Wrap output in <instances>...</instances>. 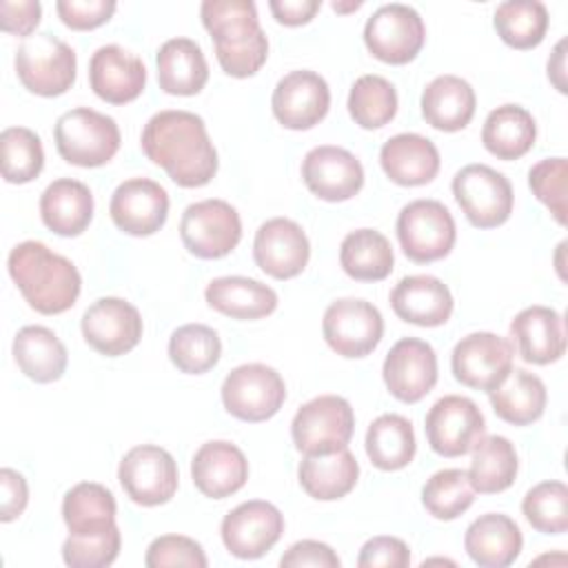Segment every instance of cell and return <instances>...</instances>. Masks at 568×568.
Masks as SVG:
<instances>
[{"label":"cell","instance_id":"obj_24","mask_svg":"<svg viewBox=\"0 0 568 568\" xmlns=\"http://www.w3.org/2000/svg\"><path fill=\"white\" fill-rule=\"evenodd\" d=\"M510 337L519 357L528 364L546 366L566 353L564 317L550 306H528L510 322Z\"/></svg>","mask_w":568,"mask_h":568},{"label":"cell","instance_id":"obj_2","mask_svg":"<svg viewBox=\"0 0 568 568\" xmlns=\"http://www.w3.org/2000/svg\"><path fill=\"white\" fill-rule=\"evenodd\" d=\"M7 266L24 302L42 315L69 311L80 295L82 277L75 264L42 242L27 240L16 244Z\"/></svg>","mask_w":568,"mask_h":568},{"label":"cell","instance_id":"obj_28","mask_svg":"<svg viewBox=\"0 0 568 568\" xmlns=\"http://www.w3.org/2000/svg\"><path fill=\"white\" fill-rule=\"evenodd\" d=\"M524 546V537L515 519L501 513L479 515L464 535V548L468 557L481 568L510 566Z\"/></svg>","mask_w":568,"mask_h":568},{"label":"cell","instance_id":"obj_25","mask_svg":"<svg viewBox=\"0 0 568 568\" xmlns=\"http://www.w3.org/2000/svg\"><path fill=\"white\" fill-rule=\"evenodd\" d=\"M191 479L204 497H231L248 479L246 455L231 442H206L191 459Z\"/></svg>","mask_w":568,"mask_h":568},{"label":"cell","instance_id":"obj_56","mask_svg":"<svg viewBox=\"0 0 568 568\" xmlns=\"http://www.w3.org/2000/svg\"><path fill=\"white\" fill-rule=\"evenodd\" d=\"M548 78L559 93H566V38L559 40L548 58Z\"/></svg>","mask_w":568,"mask_h":568},{"label":"cell","instance_id":"obj_51","mask_svg":"<svg viewBox=\"0 0 568 568\" xmlns=\"http://www.w3.org/2000/svg\"><path fill=\"white\" fill-rule=\"evenodd\" d=\"M410 564V550L399 537L379 535L368 539L357 557L359 568H406Z\"/></svg>","mask_w":568,"mask_h":568},{"label":"cell","instance_id":"obj_57","mask_svg":"<svg viewBox=\"0 0 568 568\" xmlns=\"http://www.w3.org/2000/svg\"><path fill=\"white\" fill-rule=\"evenodd\" d=\"M359 7H362V2H359V0H355V2H348V4H342V2H333V9H335L337 13L355 11V9H359Z\"/></svg>","mask_w":568,"mask_h":568},{"label":"cell","instance_id":"obj_46","mask_svg":"<svg viewBox=\"0 0 568 568\" xmlns=\"http://www.w3.org/2000/svg\"><path fill=\"white\" fill-rule=\"evenodd\" d=\"M526 521L544 535H564L568 530V488L550 479L532 486L521 501Z\"/></svg>","mask_w":568,"mask_h":568},{"label":"cell","instance_id":"obj_27","mask_svg":"<svg viewBox=\"0 0 568 568\" xmlns=\"http://www.w3.org/2000/svg\"><path fill=\"white\" fill-rule=\"evenodd\" d=\"M379 164L390 182L422 186L439 173V151L433 140L419 133H397L382 144Z\"/></svg>","mask_w":568,"mask_h":568},{"label":"cell","instance_id":"obj_22","mask_svg":"<svg viewBox=\"0 0 568 568\" xmlns=\"http://www.w3.org/2000/svg\"><path fill=\"white\" fill-rule=\"evenodd\" d=\"M311 257V244L302 226L288 217H271L253 240L255 264L275 280H291L300 275Z\"/></svg>","mask_w":568,"mask_h":568},{"label":"cell","instance_id":"obj_9","mask_svg":"<svg viewBox=\"0 0 568 568\" xmlns=\"http://www.w3.org/2000/svg\"><path fill=\"white\" fill-rule=\"evenodd\" d=\"M180 237L186 251L200 260L224 257L242 240L240 213L217 197L193 202L182 213Z\"/></svg>","mask_w":568,"mask_h":568},{"label":"cell","instance_id":"obj_53","mask_svg":"<svg viewBox=\"0 0 568 568\" xmlns=\"http://www.w3.org/2000/svg\"><path fill=\"white\" fill-rule=\"evenodd\" d=\"M42 16V7L38 0H2L0 2V22L7 33L29 38L33 36Z\"/></svg>","mask_w":568,"mask_h":568},{"label":"cell","instance_id":"obj_1","mask_svg":"<svg viewBox=\"0 0 568 568\" xmlns=\"http://www.w3.org/2000/svg\"><path fill=\"white\" fill-rule=\"evenodd\" d=\"M144 155L184 189H197L217 173V151L200 115L182 109L158 111L142 129Z\"/></svg>","mask_w":568,"mask_h":568},{"label":"cell","instance_id":"obj_4","mask_svg":"<svg viewBox=\"0 0 568 568\" xmlns=\"http://www.w3.org/2000/svg\"><path fill=\"white\" fill-rule=\"evenodd\" d=\"M53 138L60 158L82 169L106 164L120 149V129L115 120L89 106L62 113L55 122Z\"/></svg>","mask_w":568,"mask_h":568},{"label":"cell","instance_id":"obj_43","mask_svg":"<svg viewBox=\"0 0 568 568\" xmlns=\"http://www.w3.org/2000/svg\"><path fill=\"white\" fill-rule=\"evenodd\" d=\"M348 113L362 129H382L397 113V91L382 75L357 78L348 93Z\"/></svg>","mask_w":568,"mask_h":568},{"label":"cell","instance_id":"obj_18","mask_svg":"<svg viewBox=\"0 0 568 568\" xmlns=\"http://www.w3.org/2000/svg\"><path fill=\"white\" fill-rule=\"evenodd\" d=\"M331 106L326 80L308 69H297L280 78L271 95L275 120L291 131H306L320 124Z\"/></svg>","mask_w":568,"mask_h":568},{"label":"cell","instance_id":"obj_21","mask_svg":"<svg viewBox=\"0 0 568 568\" xmlns=\"http://www.w3.org/2000/svg\"><path fill=\"white\" fill-rule=\"evenodd\" d=\"M113 224L135 237L158 233L169 215V193L155 180L131 178L118 184L109 202Z\"/></svg>","mask_w":568,"mask_h":568},{"label":"cell","instance_id":"obj_13","mask_svg":"<svg viewBox=\"0 0 568 568\" xmlns=\"http://www.w3.org/2000/svg\"><path fill=\"white\" fill-rule=\"evenodd\" d=\"M118 479L131 501L160 506L173 499L180 475L169 450L155 444H140L120 459Z\"/></svg>","mask_w":568,"mask_h":568},{"label":"cell","instance_id":"obj_23","mask_svg":"<svg viewBox=\"0 0 568 568\" xmlns=\"http://www.w3.org/2000/svg\"><path fill=\"white\" fill-rule=\"evenodd\" d=\"M89 84L100 100L126 104L144 91L146 67L131 51L104 44L89 60Z\"/></svg>","mask_w":568,"mask_h":568},{"label":"cell","instance_id":"obj_41","mask_svg":"<svg viewBox=\"0 0 568 568\" xmlns=\"http://www.w3.org/2000/svg\"><path fill=\"white\" fill-rule=\"evenodd\" d=\"M493 24L513 49L526 51L541 44L548 31V9L539 0H506L497 4Z\"/></svg>","mask_w":568,"mask_h":568},{"label":"cell","instance_id":"obj_11","mask_svg":"<svg viewBox=\"0 0 568 568\" xmlns=\"http://www.w3.org/2000/svg\"><path fill=\"white\" fill-rule=\"evenodd\" d=\"M326 344L346 359L366 357L384 335V320L377 306L359 297H342L328 304L322 320Z\"/></svg>","mask_w":568,"mask_h":568},{"label":"cell","instance_id":"obj_26","mask_svg":"<svg viewBox=\"0 0 568 568\" xmlns=\"http://www.w3.org/2000/svg\"><path fill=\"white\" fill-rule=\"evenodd\" d=\"M450 288L435 275L402 277L390 291V306L402 322L415 326H442L453 315Z\"/></svg>","mask_w":568,"mask_h":568},{"label":"cell","instance_id":"obj_54","mask_svg":"<svg viewBox=\"0 0 568 568\" xmlns=\"http://www.w3.org/2000/svg\"><path fill=\"white\" fill-rule=\"evenodd\" d=\"M0 493H2L0 519L4 524L18 519L24 513L27 501H29L27 479L18 470H13V468H2L0 470Z\"/></svg>","mask_w":568,"mask_h":568},{"label":"cell","instance_id":"obj_35","mask_svg":"<svg viewBox=\"0 0 568 568\" xmlns=\"http://www.w3.org/2000/svg\"><path fill=\"white\" fill-rule=\"evenodd\" d=\"M537 140V122L532 113L519 104H501L486 115L481 142L486 151L499 160H519Z\"/></svg>","mask_w":568,"mask_h":568},{"label":"cell","instance_id":"obj_47","mask_svg":"<svg viewBox=\"0 0 568 568\" xmlns=\"http://www.w3.org/2000/svg\"><path fill=\"white\" fill-rule=\"evenodd\" d=\"M566 182H568V162L566 158H544L528 171V186L532 195L550 211L557 224H566Z\"/></svg>","mask_w":568,"mask_h":568},{"label":"cell","instance_id":"obj_52","mask_svg":"<svg viewBox=\"0 0 568 568\" xmlns=\"http://www.w3.org/2000/svg\"><path fill=\"white\" fill-rule=\"evenodd\" d=\"M339 557L337 552L315 539H302L295 541L280 559L282 568H304V566H315V568H339Z\"/></svg>","mask_w":568,"mask_h":568},{"label":"cell","instance_id":"obj_42","mask_svg":"<svg viewBox=\"0 0 568 568\" xmlns=\"http://www.w3.org/2000/svg\"><path fill=\"white\" fill-rule=\"evenodd\" d=\"M222 355L220 335L206 324H184L169 337V359L186 375L211 371Z\"/></svg>","mask_w":568,"mask_h":568},{"label":"cell","instance_id":"obj_49","mask_svg":"<svg viewBox=\"0 0 568 568\" xmlns=\"http://www.w3.org/2000/svg\"><path fill=\"white\" fill-rule=\"evenodd\" d=\"M146 568H206L209 559L202 546L184 535H160L155 537L144 555Z\"/></svg>","mask_w":568,"mask_h":568},{"label":"cell","instance_id":"obj_36","mask_svg":"<svg viewBox=\"0 0 568 568\" xmlns=\"http://www.w3.org/2000/svg\"><path fill=\"white\" fill-rule=\"evenodd\" d=\"M488 395L495 415L513 426H528L537 422L548 402L544 382L526 368H510L506 379Z\"/></svg>","mask_w":568,"mask_h":568},{"label":"cell","instance_id":"obj_19","mask_svg":"<svg viewBox=\"0 0 568 568\" xmlns=\"http://www.w3.org/2000/svg\"><path fill=\"white\" fill-rule=\"evenodd\" d=\"M382 377L395 399L404 404L424 399L437 384L435 348L424 339L402 337L386 353Z\"/></svg>","mask_w":568,"mask_h":568},{"label":"cell","instance_id":"obj_8","mask_svg":"<svg viewBox=\"0 0 568 568\" xmlns=\"http://www.w3.org/2000/svg\"><path fill=\"white\" fill-rule=\"evenodd\" d=\"M453 195L477 229H495L513 213V186L508 178L488 164H466L453 178Z\"/></svg>","mask_w":568,"mask_h":568},{"label":"cell","instance_id":"obj_15","mask_svg":"<svg viewBox=\"0 0 568 568\" xmlns=\"http://www.w3.org/2000/svg\"><path fill=\"white\" fill-rule=\"evenodd\" d=\"M424 430L437 455L462 457L484 437L486 419L470 397L444 395L426 413Z\"/></svg>","mask_w":568,"mask_h":568},{"label":"cell","instance_id":"obj_37","mask_svg":"<svg viewBox=\"0 0 568 568\" xmlns=\"http://www.w3.org/2000/svg\"><path fill=\"white\" fill-rule=\"evenodd\" d=\"M115 497L95 481H80L71 486L62 499V519L69 535H100L115 524Z\"/></svg>","mask_w":568,"mask_h":568},{"label":"cell","instance_id":"obj_17","mask_svg":"<svg viewBox=\"0 0 568 568\" xmlns=\"http://www.w3.org/2000/svg\"><path fill=\"white\" fill-rule=\"evenodd\" d=\"M84 342L106 357L133 351L142 337L140 311L122 297L95 300L80 320Z\"/></svg>","mask_w":568,"mask_h":568},{"label":"cell","instance_id":"obj_48","mask_svg":"<svg viewBox=\"0 0 568 568\" xmlns=\"http://www.w3.org/2000/svg\"><path fill=\"white\" fill-rule=\"evenodd\" d=\"M120 546L118 526L100 535H69L62 544V559L71 568H104L118 559Z\"/></svg>","mask_w":568,"mask_h":568},{"label":"cell","instance_id":"obj_39","mask_svg":"<svg viewBox=\"0 0 568 568\" xmlns=\"http://www.w3.org/2000/svg\"><path fill=\"white\" fill-rule=\"evenodd\" d=\"M519 470V457L510 439L501 435H484L473 446L468 479L475 493L495 495L513 486Z\"/></svg>","mask_w":568,"mask_h":568},{"label":"cell","instance_id":"obj_16","mask_svg":"<svg viewBox=\"0 0 568 568\" xmlns=\"http://www.w3.org/2000/svg\"><path fill=\"white\" fill-rule=\"evenodd\" d=\"M284 532V515L264 499H251L224 515L220 535L229 555L257 559L266 555Z\"/></svg>","mask_w":568,"mask_h":568},{"label":"cell","instance_id":"obj_32","mask_svg":"<svg viewBox=\"0 0 568 568\" xmlns=\"http://www.w3.org/2000/svg\"><path fill=\"white\" fill-rule=\"evenodd\" d=\"M158 84L171 95H195L209 82V64L202 47L191 38L166 40L155 58Z\"/></svg>","mask_w":568,"mask_h":568},{"label":"cell","instance_id":"obj_40","mask_svg":"<svg viewBox=\"0 0 568 568\" xmlns=\"http://www.w3.org/2000/svg\"><path fill=\"white\" fill-rule=\"evenodd\" d=\"M364 444L371 464L388 473L406 468L417 450L413 424L397 413L375 417L366 430Z\"/></svg>","mask_w":568,"mask_h":568},{"label":"cell","instance_id":"obj_14","mask_svg":"<svg viewBox=\"0 0 568 568\" xmlns=\"http://www.w3.org/2000/svg\"><path fill=\"white\" fill-rule=\"evenodd\" d=\"M513 344L495 333L477 331L462 337L450 355V368L459 384L490 393L513 368Z\"/></svg>","mask_w":568,"mask_h":568},{"label":"cell","instance_id":"obj_6","mask_svg":"<svg viewBox=\"0 0 568 568\" xmlns=\"http://www.w3.org/2000/svg\"><path fill=\"white\" fill-rule=\"evenodd\" d=\"M355 413L339 395H320L302 404L291 422V437L302 455H324L348 448Z\"/></svg>","mask_w":568,"mask_h":568},{"label":"cell","instance_id":"obj_10","mask_svg":"<svg viewBox=\"0 0 568 568\" xmlns=\"http://www.w3.org/2000/svg\"><path fill=\"white\" fill-rule=\"evenodd\" d=\"M286 399L282 375L260 362L235 366L222 382V404L226 413L242 422L271 419Z\"/></svg>","mask_w":568,"mask_h":568},{"label":"cell","instance_id":"obj_3","mask_svg":"<svg viewBox=\"0 0 568 568\" xmlns=\"http://www.w3.org/2000/svg\"><path fill=\"white\" fill-rule=\"evenodd\" d=\"M222 71L231 78L255 75L268 58V40L251 0H206L200 7Z\"/></svg>","mask_w":568,"mask_h":568},{"label":"cell","instance_id":"obj_31","mask_svg":"<svg viewBox=\"0 0 568 568\" xmlns=\"http://www.w3.org/2000/svg\"><path fill=\"white\" fill-rule=\"evenodd\" d=\"M206 304L233 320H260L277 308V293L260 280L244 275H224L204 288Z\"/></svg>","mask_w":568,"mask_h":568},{"label":"cell","instance_id":"obj_45","mask_svg":"<svg viewBox=\"0 0 568 568\" xmlns=\"http://www.w3.org/2000/svg\"><path fill=\"white\" fill-rule=\"evenodd\" d=\"M2 178L9 184H27L42 173L44 149L36 131L27 126H7L0 133Z\"/></svg>","mask_w":568,"mask_h":568},{"label":"cell","instance_id":"obj_38","mask_svg":"<svg viewBox=\"0 0 568 568\" xmlns=\"http://www.w3.org/2000/svg\"><path fill=\"white\" fill-rule=\"evenodd\" d=\"M344 273L357 282H379L390 275L395 253L388 237L375 229L351 231L339 246Z\"/></svg>","mask_w":568,"mask_h":568},{"label":"cell","instance_id":"obj_34","mask_svg":"<svg viewBox=\"0 0 568 568\" xmlns=\"http://www.w3.org/2000/svg\"><path fill=\"white\" fill-rule=\"evenodd\" d=\"M13 359L18 368L38 384L58 382L67 371V348L47 326H22L13 337Z\"/></svg>","mask_w":568,"mask_h":568},{"label":"cell","instance_id":"obj_5","mask_svg":"<svg viewBox=\"0 0 568 568\" xmlns=\"http://www.w3.org/2000/svg\"><path fill=\"white\" fill-rule=\"evenodd\" d=\"M75 51L51 33H33L16 51V73L22 87L42 98L67 93L75 82Z\"/></svg>","mask_w":568,"mask_h":568},{"label":"cell","instance_id":"obj_20","mask_svg":"<svg viewBox=\"0 0 568 568\" xmlns=\"http://www.w3.org/2000/svg\"><path fill=\"white\" fill-rule=\"evenodd\" d=\"M302 180L315 197L324 202H346L362 191L364 169L351 151L322 144L304 155Z\"/></svg>","mask_w":568,"mask_h":568},{"label":"cell","instance_id":"obj_7","mask_svg":"<svg viewBox=\"0 0 568 568\" xmlns=\"http://www.w3.org/2000/svg\"><path fill=\"white\" fill-rule=\"evenodd\" d=\"M397 240L404 255L417 264L446 257L457 237L450 211L437 200H413L397 215Z\"/></svg>","mask_w":568,"mask_h":568},{"label":"cell","instance_id":"obj_29","mask_svg":"<svg viewBox=\"0 0 568 568\" xmlns=\"http://www.w3.org/2000/svg\"><path fill=\"white\" fill-rule=\"evenodd\" d=\"M40 217L49 231L75 237L93 220V195L89 186L73 178L53 180L40 195Z\"/></svg>","mask_w":568,"mask_h":568},{"label":"cell","instance_id":"obj_55","mask_svg":"<svg viewBox=\"0 0 568 568\" xmlns=\"http://www.w3.org/2000/svg\"><path fill=\"white\" fill-rule=\"evenodd\" d=\"M322 0H271L268 9L273 18L280 24L286 27H300L313 20V16L320 11Z\"/></svg>","mask_w":568,"mask_h":568},{"label":"cell","instance_id":"obj_30","mask_svg":"<svg viewBox=\"0 0 568 568\" xmlns=\"http://www.w3.org/2000/svg\"><path fill=\"white\" fill-rule=\"evenodd\" d=\"M477 106L475 89L459 75H437L422 91V115L437 131L455 133L470 124Z\"/></svg>","mask_w":568,"mask_h":568},{"label":"cell","instance_id":"obj_44","mask_svg":"<svg viewBox=\"0 0 568 568\" xmlns=\"http://www.w3.org/2000/svg\"><path fill=\"white\" fill-rule=\"evenodd\" d=\"M475 501V488L462 468H444L430 475L422 488V504L428 515L442 521L457 519Z\"/></svg>","mask_w":568,"mask_h":568},{"label":"cell","instance_id":"obj_33","mask_svg":"<svg viewBox=\"0 0 568 568\" xmlns=\"http://www.w3.org/2000/svg\"><path fill=\"white\" fill-rule=\"evenodd\" d=\"M359 477V464L348 448L304 455L297 466V479L304 493L317 501H335L348 495Z\"/></svg>","mask_w":568,"mask_h":568},{"label":"cell","instance_id":"obj_12","mask_svg":"<svg viewBox=\"0 0 568 568\" xmlns=\"http://www.w3.org/2000/svg\"><path fill=\"white\" fill-rule=\"evenodd\" d=\"M426 42L422 16L402 2L382 4L364 24L366 49L386 64H408Z\"/></svg>","mask_w":568,"mask_h":568},{"label":"cell","instance_id":"obj_50","mask_svg":"<svg viewBox=\"0 0 568 568\" xmlns=\"http://www.w3.org/2000/svg\"><path fill=\"white\" fill-rule=\"evenodd\" d=\"M113 0H58L55 11L60 20L73 31H89L111 20L115 13Z\"/></svg>","mask_w":568,"mask_h":568}]
</instances>
